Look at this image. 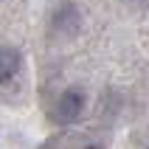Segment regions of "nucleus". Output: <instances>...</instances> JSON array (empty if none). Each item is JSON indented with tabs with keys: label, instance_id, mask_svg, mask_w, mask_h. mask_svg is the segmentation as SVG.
I'll return each mask as SVG.
<instances>
[{
	"label": "nucleus",
	"instance_id": "1",
	"mask_svg": "<svg viewBox=\"0 0 149 149\" xmlns=\"http://www.w3.org/2000/svg\"><path fill=\"white\" fill-rule=\"evenodd\" d=\"M84 104H87L84 90H79V87H68V90L59 93L56 104H54V118H56L59 124H73L76 118L84 113Z\"/></svg>",
	"mask_w": 149,
	"mask_h": 149
},
{
	"label": "nucleus",
	"instance_id": "2",
	"mask_svg": "<svg viewBox=\"0 0 149 149\" xmlns=\"http://www.w3.org/2000/svg\"><path fill=\"white\" fill-rule=\"evenodd\" d=\"M23 68V54L14 45H0V84L11 82Z\"/></svg>",
	"mask_w": 149,
	"mask_h": 149
},
{
	"label": "nucleus",
	"instance_id": "3",
	"mask_svg": "<svg viewBox=\"0 0 149 149\" xmlns=\"http://www.w3.org/2000/svg\"><path fill=\"white\" fill-rule=\"evenodd\" d=\"M68 23H73L76 28L82 25V14H79V8H76L73 3H62V6L56 8V14H54V28H56V31L65 34Z\"/></svg>",
	"mask_w": 149,
	"mask_h": 149
}]
</instances>
